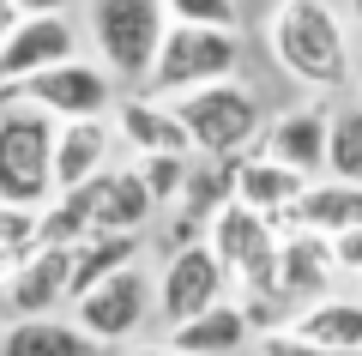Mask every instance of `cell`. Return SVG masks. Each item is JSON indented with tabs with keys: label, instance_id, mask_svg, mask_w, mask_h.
Segmentation results:
<instances>
[{
	"label": "cell",
	"instance_id": "cell-1",
	"mask_svg": "<svg viewBox=\"0 0 362 356\" xmlns=\"http://www.w3.org/2000/svg\"><path fill=\"white\" fill-rule=\"evenodd\" d=\"M266 54L278 61V73H290L302 91H344L350 79H356L350 13H338L332 0H272Z\"/></svg>",
	"mask_w": 362,
	"mask_h": 356
},
{
	"label": "cell",
	"instance_id": "cell-2",
	"mask_svg": "<svg viewBox=\"0 0 362 356\" xmlns=\"http://www.w3.org/2000/svg\"><path fill=\"white\" fill-rule=\"evenodd\" d=\"M175 115L187 121V139H194L199 157H247L266 139V121H272L266 97L242 73L218 79V85H199V91H181Z\"/></svg>",
	"mask_w": 362,
	"mask_h": 356
},
{
	"label": "cell",
	"instance_id": "cell-3",
	"mask_svg": "<svg viewBox=\"0 0 362 356\" xmlns=\"http://www.w3.org/2000/svg\"><path fill=\"white\" fill-rule=\"evenodd\" d=\"M0 200L30 205V212L54 200V115L30 103L0 109Z\"/></svg>",
	"mask_w": 362,
	"mask_h": 356
},
{
	"label": "cell",
	"instance_id": "cell-4",
	"mask_svg": "<svg viewBox=\"0 0 362 356\" xmlns=\"http://www.w3.org/2000/svg\"><path fill=\"white\" fill-rule=\"evenodd\" d=\"M242 73V30H218V25H169L163 49L151 61L145 91L157 97H181V91L218 85V79Z\"/></svg>",
	"mask_w": 362,
	"mask_h": 356
},
{
	"label": "cell",
	"instance_id": "cell-5",
	"mask_svg": "<svg viewBox=\"0 0 362 356\" xmlns=\"http://www.w3.org/2000/svg\"><path fill=\"white\" fill-rule=\"evenodd\" d=\"M163 30H169L163 0H90V42L115 79L145 85L157 49H163Z\"/></svg>",
	"mask_w": 362,
	"mask_h": 356
},
{
	"label": "cell",
	"instance_id": "cell-6",
	"mask_svg": "<svg viewBox=\"0 0 362 356\" xmlns=\"http://www.w3.org/2000/svg\"><path fill=\"white\" fill-rule=\"evenodd\" d=\"M115 85L121 79L103 61L66 54V61L42 67V73L18 79V85H0V103H30V109L54 115V121H85V115H115V103H121Z\"/></svg>",
	"mask_w": 362,
	"mask_h": 356
},
{
	"label": "cell",
	"instance_id": "cell-7",
	"mask_svg": "<svg viewBox=\"0 0 362 356\" xmlns=\"http://www.w3.org/2000/svg\"><path fill=\"white\" fill-rule=\"evenodd\" d=\"M157 314V284L145 278V266H121L103 284H90L85 296H73V320L97 344H127L145 332V320Z\"/></svg>",
	"mask_w": 362,
	"mask_h": 356
},
{
	"label": "cell",
	"instance_id": "cell-8",
	"mask_svg": "<svg viewBox=\"0 0 362 356\" xmlns=\"http://www.w3.org/2000/svg\"><path fill=\"white\" fill-rule=\"evenodd\" d=\"M223 296H230V266L218 260L211 242H181L163 260V272H157V320H163V332L181 326V320H194V314H206Z\"/></svg>",
	"mask_w": 362,
	"mask_h": 356
},
{
	"label": "cell",
	"instance_id": "cell-9",
	"mask_svg": "<svg viewBox=\"0 0 362 356\" xmlns=\"http://www.w3.org/2000/svg\"><path fill=\"white\" fill-rule=\"evenodd\" d=\"M0 302L6 314H54L61 302H73V248H30L25 260L0 272Z\"/></svg>",
	"mask_w": 362,
	"mask_h": 356
},
{
	"label": "cell",
	"instance_id": "cell-10",
	"mask_svg": "<svg viewBox=\"0 0 362 356\" xmlns=\"http://www.w3.org/2000/svg\"><path fill=\"white\" fill-rule=\"evenodd\" d=\"M338 278H344V266H338L332 236L290 224V229H284V242H278V290H284L290 314H296L302 302H314V296H332Z\"/></svg>",
	"mask_w": 362,
	"mask_h": 356
},
{
	"label": "cell",
	"instance_id": "cell-11",
	"mask_svg": "<svg viewBox=\"0 0 362 356\" xmlns=\"http://www.w3.org/2000/svg\"><path fill=\"white\" fill-rule=\"evenodd\" d=\"M66 54H78L73 18L66 13H25L6 30V42H0V85H18V79L42 73V67L66 61Z\"/></svg>",
	"mask_w": 362,
	"mask_h": 356
},
{
	"label": "cell",
	"instance_id": "cell-12",
	"mask_svg": "<svg viewBox=\"0 0 362 356\" xmlns=\"http://www.w3.org/2000/svg\"><path fill=\"white\" fill-rule=\"evenodd\" d=\"M109 121H115L121 151H133V157H145V151H187V157H199L194 139H187V121L175 115V97H157V91L127 97V103H115Z\"/></svg>",
	"mask_w": 362,
	"mask_h": 356
},
{
	"label": "cell",
	"instance_id": "cell-13",
	"mask_svg": "<svg viewBox=\"0 0 362 356\" xmlns=\"http://www.w3.org/2000/svg\"><path fill=\"white\" fill-rule=\"evenodd\" d=\"M78 193H85V205H90V229H145L163 205L145 193V181H139V169H97L90 181H78Z\"/></svg>",
	"mask_w": 362,
	"mask_h": 356
},
{
	"label": "cell",
	"instance_id": "cell-14",
	"mask_svg": "<svg viewBox=\"0 0 362 356\" xmlns=\"http://www.w3.org/2000/svg\"><path fill=\"white\" fill-rule=\"evenodd\" d=\"M109 151H121L115 121L109 115H85V121H54V193L90 181L109 169Z\"/></svg>",
	"mask_w": 362,
	"mask_h": 356
},
{
	"label": "cell",
	"instance_id": "cell-15",
	"mask_svg": "<svg viewBox=\"0 0 362 356\" xmlns=\"http://www.w3.org/2000/svg\"><path fill=\"white\" fill-rule=\"evenodd\" d=\"M308 181H314V176L290 169L284 157H272L266 145H254L247 157H235V200H247L254 212L278 217V224L290 217V205L302 200V188H308Z\"/></svg>",
	"mask_w": 362,
	"mask_h": 356
},
{
	"label": "cell",
	"instance_id": "cell-16",
	"mask_svg": "<svg viewBox=\"0 0 362 356\" xmlns=\"http://www.w3.org/2000/svg\"><path fill=\"white\" fill-rule=\"evenodd\" d=\"M163 338L181 344V350H194V356H242L247 344L259 338V326H254V314H247L242 302H230V296H223V302H211L206 314L169 326Z\"/></svg>",
	"mask_w": 362,
	"mask_h": 356
},
{
	"label": "cell",
	"instance_id": "cell-17",
	"mask_svg": "<svg viewBox=\"0 0 362 356\" xmlns=\"http://www.w3.org/2000/svg\"><path fill=\"white\" fill-rule=\"evenodd\" d=\"M326 121H332V109H284L266 121L259 145L302 176H326Z\"/></svg>",
	"mask_w": 362,
	"mask_h": 356
},
{
	"label": "cell",
	"instance_id": "cell-18",
	"mask_svg": "<svg viewBox=\"0 0 362 356\" xmlns=\"http://www.w3.org/2000/svg\"><path fill=\"white\" fill-rule=\"evenodd\" d=\"M97 350L103 344L78 320L61 314H25V320H6V332H0V356H97Z\"/></svg>",
	"mask_w": 362,
	"mask_h": 356
},
{
	"label": "cell",
	"instance_id": "cell-19",
	"mask_svg": "<svg viewBox=\"0 0 362 356\" xmlns=\"http://www.w3.org/2000/svg\"><path fill=\"white\" fill-rule=\"evenodd\" d=\"M302 224V229H320V236H344L350 224H362V181H338V176H314L302 188V200L290 205L284 229Z\"/></svg>",
	"mask_w": 362,
	"mask_h": 356
},
{
	"label": "cell",
	"instance_id": "cell-20",
	"mask_svg": "<svg viewBox=\"0 0 362 356\" xmlns=\"http://www.w3.org/2000/svg\"><path fill=\"white\" fill-rule=\"evenodd\" d=\"M284 332L308 344H332V350H362V296H314L284 320Z\"/></svg>",
	"mask_w": 362,
	"mask_h": 356
},
{
	"label": "cell",
	"instance_id": "cell-21",
	"mask_svg": "<svg viewBox=\"0 0 362 356\" xmlns=\"http://www.w3.org/2000/svg\"><path fill=\"white\" fill-rule=\"evenodd\" d=\"M139 254H145V229H90L73 248V296H85L90 284H103L121 266H139Z\"/></svg>",
	"mask_w": 362,
	"mask_h": 356
},
{
	"label": "cell",
	"instance_id": "cell-22",
	"mask_svg": "<svg viewBox=\"0 0 362 356\" xmlns=\"http://www.w3.org/2000/svg\"><path fill=\"white\" fill-rule=\"evenodd\" d=\"M326 176L362 181V103H338L326 121Z\"/></svg>",
	"mask_w": 362,
	"mask_h": 356
},
{
	"label": "cell",
	"instance_id": "cell-23",
	"mask_svg": "<svg viewBox=\"0 0 362 356\" xmlns=\"http://www.w3.org/2000/svg\"><path fill=\"white\" fill-rule=\"evenodd\" d=\"M133 169H139L145 193L157 205H175L181 188H187V176H194V157L187 151H145V157H133Z\"/></svg>",
	"mask_w": 362,
	"mask_h": 356
},
{
	"label": "cell",
	"instance_id": "cell-24",
	"mask_svg": "<svg viewBox=\"0 0 362 356\" xmlns=\"http://www.w3.org/2000/svg\"><path fill=\"white\" fill-rule=\"evenodd\" d=\"M169 25H218V30H242V6L235 0H163Z\"/></svg>",
	"mask_w": 362,
	"mask_h": 356
},
{
	"label": "cell",
	"instance_id": "cell-25",
	"mask_svg": "<svg viewBox=\"0 0 362 356\" xmlns=\"http://www.w3.org/2000/svg\"><path fill=\"white\" fill-rule=\"evenodd\" d=\"M30 248H37V212H30V205L0 200V260L13 266V260L30 254Z\"/></svg>",
	"mask_w": 362,
	"mask_h": 356
},
{
	"label": "cell",
	"instance_id": "cell-26",
	"mask_svg": "<svg viewBox=\"0 0 362 356\" xmlns=\"http://www.w3.org/2000/svg\"><path fill=\"white\" fill-rule=\"evenodd\" d=\"M332 248H338V266H344V278H356V272H362V224H350L344 236H332Z\"/></svg>",
	"mask_w": 362,
	"mask_h": 356
},
{
	"label": "cell",
	"instance_id": "cell-27",
	"mask_svg": "<svg viewBox=\"0 0 362 356\" xmlns=\"http://www.w3.org/2000/svg\"><path fill=\"white\" fill-rule=\"evenodd\" d=\"M121 356H194V350H181V344H127V350H121Z\"/></svg>",
	"mask_w": 362,
	"mask_h": 356
},
{
	"label": "cell",
	"instance_id": "cell-28",
	"mask_svg": "<svg viewBox=\"0 0 362 356\" xmlns=\"http://www.w3.org/2000/svg\"><path fill=\"white\" fill-rule=\"evenodd\" d=\"M18 13H73V0H13Z\"/></svg>",
	"mask_w": 362,
	"mask_h": 356
},
{
	"label": "cell",
	"instance_id": "cell-29",
	"mask_svg": "<svg viewBox=\"0 0 362 356\" xmlns=\"http://www.w3.org/2000/svg\"><path fill=\"white\" fill-rule=\"evenodd\" d=\"M18 18H25V13H18L13 0H0V42H6V30H13V25H18Z\"/></svg>",
	"mask_w": 362,
	"mask_h": 356
},
{
	"label": "cell",
	"instance_id": "cell-30",
	"mask_svg": "<svg viewBox=\"0 0 362 356\" xmlns=\"http://www.w3.org/2000/svg\"><path fill=\"white\" fill-rule=\"evenodd\" d=\"M344 13H350V25L362 30V0H344Z\"/></svg>",
	"mask_w": 362,
	"mask_h": 356
},
{
	"label": "cell",
	"instance_id": "cell-31",
	"mask_svg": "<svg viewBox=\"0 0 362 356\" xmlns=\"http://www.w3.org/2000/svg\"><path fill=\"white\" fill-rule=\"evenodd\" d=\"M356 296H362V272H356Z\"/></svg>",
	"mask_w": 362,
	"mask_h": 356
},
{
	"label": "cell",
	"instance_id": "cell-32",
	"mask_svg": "<svg viewBox=\"0 0 362 356\" xmlns=\"http://www.w3.org/2000/svg\"><path fill=\"white\" fill-rule=\"evenodd\" d=\"M0 272H6V260H0Z\"/></svg>",
	"mask_w": 362,
	"mask_h": 356
}]
</instances>
